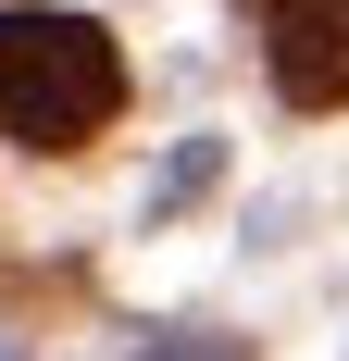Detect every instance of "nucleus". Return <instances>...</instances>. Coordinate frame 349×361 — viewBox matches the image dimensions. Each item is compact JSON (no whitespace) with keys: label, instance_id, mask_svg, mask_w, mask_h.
I'll list each match as a JSON object with an SVG mask.
<instances>
[{"label":"nucleus","instance_id":"2","mask_svg":"<svg viewBox=\"0 0 349 361\" xmlns=\"http://www.w3.org/2000/svg\"><path fill=\"white\" fill-rule=\"evenodd\" d=\"M287 112H349V0H249Z\"/></svg>","mask_w":349,"mask_h":361},{"label":"nucleus","instance_id":"1","mask_svg":"<svg viewBox=\"0 0 349 361\" xmlns=\"http://www.w3.org/2000/svg\"><path fill=\"white\" fill-rule=\"evenodd\" d=\"M125 112V63L88 13H0V137L88 149Z\"/></svg>","mask_w":349,"mask_h":361}]
</instances>
